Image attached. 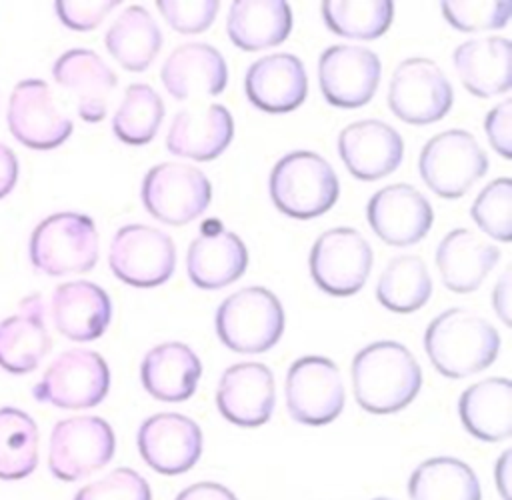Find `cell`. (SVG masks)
<instances>
[{
	"instance_id": "1",
	"label": "cell",
	"mask_w": 512,
	"mask_h": 500,
	"mask_svg": "<svg viewBox=\"0 0 512 500\" xmlns=\"http://www.w3.org/2000/svg\"><path fill=\"white\" fill-rule=\"evenodd\" d=\"M350 378L358 406L372 414L406 408L422 386L418 360L396 340H376L358 350L352 358Z\"/></svg>"
},
{
	"instance_id": "2",
	"label": "cell",
	"mask_w": 512,
	"mask_h": 500,
	"mask_svg": "<svg viewBox=\"0 0 512 500\" xmlns=\"http://www.w3.org/2000/svg\"><path fill=\"white\" fill-rule=\"evenodd\" d=\"M424 350L446 378H466L486 370L500 352L498 330L468 308L440 312L424 332Z\"/></svg>"
},
{
	"instance_id": "3",
	"label": "cell",
	"mask_w": 512,
	"mask_h": 500,
	"mask_svg": "<svg viewBox=\"0 0 512 500\" xmlns=\"http://www.w3.org/2000/svg\"><path fill=\"white\" fill-rule=\"evenodd\" d=\"M268 190L282 214L308 220L322 216L336 204L340 184L334 168L320 154L294 150L274 164Z\"/></svg>"
},
{
	"instance_id": "4",
	"label": "cell",
	"mask_w": 512,
	"mask_h": 500,
	"mask_svg": "<svg viewBox=\"0 0 512 500\" xmlns=\"http://www.w3.org/2000/svg\"><path fill=\"white\" fill-rule=\"evenodd\" d=\"M214 322L226 348L240 354H262L280 340L284 310L268 288L246 286L220 302Z\"/></svg>"
},
{
	"instance_id": "5",
	"label": "cell",
	"mask_w": 512,
	"mask_h": 500,
	"mask_svg": "<svg viewBox=\"0 0 512 500\" xmlns=\"http://www.w3.org/2000/svg\"><path fill=\"white\" fill-rule=\"evenodd\" d=\"M30 262L46 276L82 274L98 262V230L90 216L56 212L44 218L30 236Z\"/></svg>"
},
{
	"instance_id": "6",
	"label": "cell",
	"mask_w": 512,
	"mask_h": 500,
	"mask_svg": "<svg viewBox=\"0 0 512 500\" xmlns=\"http://www.w3.org/2000/svg\"><path fill=\"white\" fill-rule=\"evenodd\" d=\"M424 184L440 198L464 196L488 170V156L468 130L450 128L432 136L418 158Z\"/></svg>"
},
{
	"instance_id": "7",
	"label": "cell",
	"mask_w": 512,
	"mask_h": 500,
	"mask_svg": "<svg viewBox=\"0 0 512 500\" xmlns=\"http://www.w3.org/2000/svg\"><path fill=\"white\" fill-rule=\"evenodd\" d=\"M110 390V368L106 360L90 348H70L58 354L32 388L38 402L82 410L98 406Z\"/></svg>"
},
{
	"instance_id": "8",
	"label": "cell",
	"mask_w": 512,
	"mask_h": 500,
	"mask_svg": "<svg viewBox=\"0 0 512 500\" xmlns=\"http://www.w3.org/2000/svg\"><path fill=\"white\" fill-rule=\"evenodd\" d=\"M112 426L100 416H72L52 426L48 468L62 482L82 480L102 470L114 456Z\"/></svg>"
},
{
	"instance_id": "9",
	"label": "cell",
	"mask_w": 512,
	"mask_h": 500,
	"mask_svg": "<svg viewBox=\"0 0 512 500\" xmlns=\"http://www.w3.org/2000/svg\"><path fill=\"white\" fill-rule=\"evenodd\" d=\"M140 196L152 218L182 226L204 214L212 200V186L196 166L162 162L146 172Z\"/></svg>"
},
{
	"instance_id": "10",
	"label": "cell",
	"mask_w": 512,
	"mask_h": 500,
	"mask_svg": "<svg viewBox=\"0 0 512 500\" xmlns=\"http://www.w3.org/2000/svg\"><path fill=\"white\" fill-rule=\"evenodd\" d=\"M108 264L112 274L136 288L164 284L176 268V246L172 238L146 224H126L116 230Z\"/></svg>"
},
{
	"instance_id": "11",
	"label": "cell",
	"mask_w": 512,
	"mask_h": 500,
	"mask_svg": "<svg viewBox=\"0 0 512 500\" xmlns=\"http://www.w3.org/2000/svg\"><path fill=\"white\" fill-rule=\"evenodd\" d=\"M372 270L368 240L348 226L322 232L310 250V276L330 296H352L366 284Z\"/></svg>"
},
{
	"instance_id": "12",
	"label": "cell",
	"mask_w": 512,
	"mask_h": 500,
	"mask_svg": "<svg viewBox=\"0 0 512 500\" xmlns=\"http://www.w3.org/2000/svg\"><path fill=\"white\" fill-rule=\"evenodd\" d=\"M454 102V90L442 68L430 58H406L396 66L388 86L390 110L408 124L442 120Z\"/></svg>"
},
{
	"instance_id": "13",
	"label": "cell",
	"mask_w": 512,
	"mask_h": 500,
	"mask_svg": "<svg viewBox=\"0 0 512 500\" xmlns=\"http://www.w3.org/2000/svg\"><path fill=\"white\" fill-rule=\"evenodd\" d=\"M286 410L292 420L322 426L344 408V382L338 366L326 356H302L286 372Z\"/></svg>"
},
{
	"instance_id": "14",
	"label": "cell",
	"mask_w": 512,
	"mask_h": 500,
	"mask_svg": "<svg viewBox=\"0 0 512 500\" xmlns=\"http://www.w3.org/2000/svg\"><path fill=\"white\" fill-rule=\"evenodd\" d=\"M6 122L10 134L32 150H52L72 134V120L58 108L44 80H20L10 94Z\"/></svg>"
},
{
	"instance_id": "15",
	"label": "cell",
	"mask_w": 512,
	"mask_h": 500,
	"mask_svg": "<svg viewBox=\"0 0 512 500\" xmlns=\"http://www.w3.org/2000/svg\"><path fill=\"white\" fill-rule=\"evenodd\" d=\"M382 64L376 52L334 44L318 58V84L328 104L338 108H360L376 94Z\"/></svg>"
},
{
	"instance_id": "16",
	"label": "cell",
	"mask_w": 512,
	"mask_h": 500,
	"mask_svg": "<svg viewBox=\"0 0 512 500\" xmlns=\"http://www.w3.org/2000/svg\"><path fill=\"white\" fill-rule=\"evenodd\" d=\"M142 460L158 474L188 472L202 454L200 426L178 412H160L146 418L136 434Z\"/></svg>"
},
{
	"instance_id": "17",
	"label": "cell",
	"mask_w": 512,
	"mask_h": 500,
	"mask_svg": "<svg viewBox=\"0 0 512 500\" xmlns=\"http://www.w3.org/2000/svg\"><path fill=\"white\" fill-rule=\"evenodd\" d=\"M372 232L388 246L420 242L434 222V210L420 190L410 184H390L372 194L366 206Z\"/></svg>"
},
{
	"instance_id": "18",
	"label": "cell",
	"mask_w": 512,
	"mask_h": 500,
	"mask_svg": "<svg viewBox=\"0 0 512 500\" xmlns=\"http://www.w3.org/2000/svg\"><path fill=\"white\" fill-rule=\"evenodd\" d=\"M216 406L218 412L236 426H262L276 406L272 370L262 362L232 364L218 380Z\"/></svg>"
},
{
	"instance_id": "19",
	"label": "cell",
	"mask_w": 512,
	"mask_h": 500,
	"mask_svg": "<svg viewBox=\"0 0 512 500\" xmlns=\"http://www.w3.org/2000/svg\"><path fill=\"white\" fill-rule=\"evenodd\" d=\"M338 152L354 178L372 182L392 174L400 166L404 140L390 124L368 118L352 122L340 132Z\"/></svg>"
},
{
	"instance_id": "20",
	"label": "cell",
	"mask_w": 512,
	"mask_h": 500,
	"mask_svg": "<svg viewBox=\"0 0 512 500\" xmlns=\"http://www.w3.org/2000/svg\"><path fill=\"white\" fill-rule=\"evenodd\" d=\"M52 76L76 100V112L84 122H100L108 112V98L118 78L114 70L90 48H72L60 54Z\"/></svg>"
},
{
	"instance_id": "21",
	"label": "cell",
	"mask_w": 512,
	"mask_h": 500,
	"mask_svg": "<svg viewBox=\"0 0 512 500\" xmlns=\"http://www.w3.org/2000/svg\"><path fill=\"white\" fill-rule=\"evenodd\" d=\"M244 90L248 100L264 112H292L306 100L308 94L306 68L294 54H266L248 66Z\"/></svg>"
},
{
	"instance_id": "22",
	"label": "cell",
	"mask_w": 512,
	"mask_h": 500,
	"mask_svg": "<svg viewBox=\"0 0 512 500\" xmlns=\"http://www.w3.org/2000/svg\"><path fill=\"white\" fill-rule=\"evenodd\" d=\"M234 136V120L222 104H202L182 108L174 114L166 148L174 156L192 158L198 162L218 158Z\"/></svg>"
},
{
	"instance_id": "23",
	"label": "cell",
	"mask_w": 512,
	"mask_h": 500,
	"mask_svg": "<svg viewBox=\"0 0 512 500\" xmlns=\"http://www.w3.org/2000/svg\"><path fill=\"white\" fill-rule=\"evenodd\" d=\"M160 78L176 100L216 96L228 84V66L214 46L186 42L168 54L160 68Z\"/></svg>"
},
{
	"instance_id": "24",
	"label": "cell",
	"mask_w": 512,
	"mask_h": 500,
	"mask_svg": "<svg viewBox=\"0 0 512 500\" xmlns=\"http://www.w3.org/2000/svg\"><path fill=\"white\" fill-rule=\"evenodd\" d=\"M246 266L248 250L244 242L218 222L214 230L204 224L186 252L188 278L202 290H218L236 282Z\"/></svg>"
},
{
	"instance_id": "25",
	"label": "cell",
	"mask_w": 512,
	"mask_h": 500,
	"mask_svg": "<svg viewBox=\"0 0 512 500\" xmlns=\"http://www.w3.org/2000/svg\"><path fill=\"white\" fill-rule=\"evenodd\" d=\"M56 330L72 342L100 338L112 320V300L90 280H72L54 288L50 300Z\"/></svg>"
},
{
	"instance_id": "26",
	"label": "cell",
	"mask_w": 512,
	"mask_h": 500,
	"mask_svg": "<svg viewBox=\"0 0 512 500\" xmlns=\"http://www.w3.org/2000/svg\"><path fill=\"white\" fill-rule=\"evenodd\" d=\"M40 294L20 300L18 312L0 320V366L10 374L32 372L52 348Z\"/></svg>"
},
{
	"instance_id": "27",
	"label": "cell",
	"mask_w": 512,
	"mask_h": 500,
	"mask_svg": "<svg viewBox=\"0 0 512 500\" xmlns=\"http://www.w3.org/2000/svg\"><path fill=\"white\" fill-rule=\"evenodd\" d=\"M498 260L500 248L468 228L450 230L436 248L442 284L456 294L474 292Z\"/></svg>"
},
{
	"instance_id": "28",
	"label": "cell",
	"mask_w": 512,
	"mask_h": 500,
	"mask_svg": "<svg viewBox=\"0 0 512 500\" xmlns=\"http://www.w3.org/2000/svg\"><path fill=\"white\" fill-rule=\"evenodd\" d=\"M510 58L512 44L502 36L466 40L452 54L460 82L478 98H492L510 90Z\"/></svg>"
},
{
	"instance_id": "29",
	"label": "cell",
	"mask_w": 512,
	"mask_h": 500,
	"mask_svg": "<svg viewBox=\"0 0 512 500\" xmlns=\"http://www.w3.org/2000/svg\"><path fill=\"white\" fill-rule=\"evenodd\" d=\"M202 364L184 342H162L146 352L140 364L144 390L162 402H184L198 386Z\"/></svg>"
},
{
	"instance_id": "30",
	"label": "cell",
	"mask_w": 512,
	"mask_h": 500,
	"mask_svg": "<svg viewBox=\"0 0 512 500\" xmlns=\"http://www.w3.org/2000/svg\"><path fill=\"white\" fill-rule=\"evenodd\" d=\"M458 414L470 436L502 442L512 432V384L508 378H484L458 398Z\"/></svg>"
},
{
	"instance_id": "31",
	"label": "cell",
	"mask_w": 512,
	"mask_h": 500,
	"mask_svg": "<svg viewBox=\"0 0 512 500\" xmlns=\"http://www.w3.org/2000/svg\"><path fill=\"white\" fill-rule=\"evenodd\" d=\"M292 30V10L284 0H234L226 32L234 46L256 52L282 44Z\"/></svg>"
},
{
	"instance_id": "32",
	"label": "cell",
	"mask_w": 512,
	"mask_h": 500,
	"mask_svg": "<svg viewBox=\"0 0 512 500\" xmlns=\"http://www.w3.org/2000/svg\"><path fill=\"white\" fill-rule=\"evenodd\" d=\"M104 44L124 70L144 72L162 48V30L144 6L132 4L110 24Z\"/></svg>"
},
{
	"instance_id": "33",
	"label": "cell",
	"mask_w": 512,
	"mask_h": 500,
	"mask_svg": "<svg viewBox=\"0 0 512 500\" xmlns=\"http://www.w3.org/2000/svg\"><path fill=\"white\" fill-rule=\"evenodd\" d=\"M408 496L410 500H482V488L464 460L434 456L412 470Z\"/></svg>"
},
{
	"instance_id": "34",
	"label": "cell",
	"mask_w": 512,
	"mask_h": 500,
	"mask_svg": "<svg viewBox=\"0 0 512 500\" xmlns=\"http://www.w3.org/2000/svg\"><path fill=\"white\" fill-rule=\"evenodd\" d=\"M432 294V278L424 260L416 254L390 258L376 282L378 302L396 314L420 310Z\"/></svg>"
},
{
	"instance_id": "35",
	"label": "cell",
	"mask_w": 512,
	"mask_h": 500,
	"mask_svg": "<svg viewBox=\"0 0 512 500\" xmlns=\"http://www.w3.org/2000/svg\"><path fill=\"white\" fill-rule=\"evenodd\" d=\"M38 426L14 406L0 408V480H22L38 466Z\"/></svg>"
},
{
	"instance_id": "36",
	"label": "cell",
	"mask_w": 512,
	"mask_h": 500,
	"mask_svg": "<svg viewBox=\"0 0 512 500\" xmlns=\"http://www.w3.org/2000/svg\"><path fill=\"white\" fill-rule=\"evenodd\" d=\"M164 118V102L160 94L144 82L126 88L118 110L112 116V130L118 140L130 146L148 144Z\"/></svg>"
},
{
	"instance_id": "37",
	"label": "cell",
	"mask_w": 512,
	"mask_h": 500,
	"mask_svg": "<svg viewBox=\"0 0 512 500\" xmlns=\"http://www.w3.org/2000/svg\"><path fill=\"white\" fill-rule=\"evenodd\" d=\"M320 10L334 34L354 40H376L390 28L394 4L390 0H326L320 4Z\"/></svg>"
},
{
	"instance_id": "38",
	"label": "cell",
	"mask_w": 512,
	"mask_h": 500,
	"mask_svg": "<svg viewBox=\"0 0 512 500\" xmlns=\"http://www.w3.org/2000/svg\"><path fill=\"white\" fill-rule=\"evenodd\" d=\"M512 180L496 178L486 184L476 196L470 216L478 224V228L498 242H510L512 224Z\"/></svg>"
},
{
	"instance_id": "39",
	"label": "cell",
	"mask_w": 512,
	"mask_h": 500,
	"mask_svg": "<svg viewBox=\"0 0 512 500\" xmlns=\"http://www.w3.org/2000/svg\"><path fill=\"white\" fill-rule=\"evenodd\" d=\"M440 6L448 24L462 32L504 28L512 14V4L508 0H500V2L444 0Z\"/></svg>"
},
{
	"instance_id": "40",
	"label": "cell",
	"mask_w": 512,
	"mask_h": 500,
	"mask_svg": "<svg viewBox=\"0 0 512 500\" xmlns=\"http://www.w3.org/2000/svg\"><path fill=\"white\" fill-rule=\"evenodd\" d=\"M72 500H152V492L142 474L120 466L82 486Z\"/></svg>"
},
{
	"instance_id": "41",
	"label": "cell",
	"mask_w": 512,
	"mask_h": 500,
	"mask_svg": "<svg viewBox=\"0 0 512 500\" xmlns=\"http://www.w3.org/2000/svg\"><path fill=\"white\" fill-rule=\"evenodd\" d=\"M156 6L164 16V20L170 24V28L182 34H198L212 26L218 14L220 2L218 0H198V2L158 0Z\"/></svg>"
},
{
	"instance_id": "42",
	"label": "cell",
	"mask_w": 512,
	"mask_h": 500,
	"mask_svg": "<svg viewBox=\"0 0 512 500\" xmlns=\"http://www.w3.org/2000/svg\"><path fill=\"white\" fill-rule=\"evenodd\" d=\"M120 2L118 0H58L54 10L60 22L72 30H92L96 28Z\"/></svg>"
},
{
	"instance_id": "43",
	"label": "cell",
	"mask_w": 512,
	"mask_h": 500,
	"mask_svg": "<svg viewBox=\"0 0 512 500\" xmlns=\"http://www.w3.org/2000/svg\"><path fill=\"white\" fill-rule=\"evenodd\" d=\"M510 124H512V100L506 98L498 106H494L484 120L488 142L502 158L512 156V126Z\"/></svg>"
},
{
	"instance_id": "44",
	"label": "cell",
	"mask_w": 512,
	"mask_h": 500,
	"mask_svg": "<svg viewBox=\"0 0 512 500\" xmlns=\"http://www.w3.org/2000/svg\"><path fill=\"white\" fill-rule=\"evenodd\" d=\"M174 500H238L236 494L218 482H196L176 494Z\"/></svg>"
},
{
	"instance_id": "45",
	"label": "cell",
	"mask_w": 512,
	"mask_h": 500,
	"mask_svg": "<svg viewBox=\"0 0 512 500\" xmlns=\"http://www.w3.org/2000/svg\"><path fill=\"white\" fill-rule=\"evenodd\" d=\"M18 160L16 154L0 142V198H4L16 184Z\"/></svg>"
},
{
	"instance_id": "46",
	"label": "cell",
	"mask_w": 512,
	"mask_h": 500,
	"mask_svg": "<svg viewBox=\"0 0 512 500\" xmlns=\"http://www.w3.org/2000/svg\"><path fill=\"white\" fill-rule=\"evenodd\" d=\"M492 304L500 320L510 326V270H504L492 290Z\"/></svg>"
},
{
	"instance_id": "47",
	"label": "cell",
	"mask_w": 512,
	"mask_h": 500,
	"mask_svg": "<svg viewBox=\"0 0 512 500\" xmlns=\"http://www.w3.org/2000/svg\"><path fill=\"white\" fill-rule=\"evenodd\" d=\"M510 456H512V450L506 448L494 464V480L502 500H510Z\"/></svg>"
},
{
	"instance_id": "48",
	"label": "cell",
	"mask_w": 512,
	"mask_h": 500,
	"mask_svg": "<svg viewBox=\"0 0 512 500\" xmlns=\"http://www.w3.org/2000/svg\"><path fill=\"white\" fill-rule=\"evenodd\" d=\"M374 500H394V498H384V496H380V498H374Z\"/></svg>"
}]
</instances>
